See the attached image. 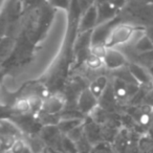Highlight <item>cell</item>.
<instances>
[{
  "instance_id": "cell-16",
  "label": "cell",
  "mask_w": 153,
  "mask_h": 153,
  "mask_svg": "<svg viewBox=\"0 0 153 153\" xmlns=\"http://www.w3.org/2000/svg\"><path fill=\"white\" fill-rule=\"evenodd\" d=\"M48 2L56 7L66 10V9H68V5H69V3H70V0H48Z\"/></svg>"
},
{
  "instance_id": "cell-19",
  "label": "cell",
  "mask_w": 153,
  "mask_h": 153,
  "mask_svg": "<svg viewBox=\"0 0 153 153\" xmlns=\"http://www.w3.org/2000/svg\"><path fill=\"white\" fill-rule=\"evenodd\" d=\"M145 1H149V0H145Z\"/></svg>"
},
{
  "instance_id": "cell-8",
  "label": "cell",
  "mask_w": 153,
  "mask_h": 153,
  "mask_svg": "<svg viewBox=\"0 0 153 153\" xmlns=\"http://www.w3.org/2000/svg\"><path fill=\"white\" fill-rule=\"evenodd\" d=\"M129 69L138 84H149L151 82V74L138 64H130Z\"/></svg>"
},
{
  "instance_id": "cell-6",
  "label": "cell",
  "mask_w": 153,
  "mask_h": 153,
  "mask_svg": "<svg viewBox=\"0 0 153 153\" xmlns=\"http://www.w3.org/2000/svg\"><path fill=\"white\" fill-rule=\"evenodd\" d=\"M117 10V7L115 5H113L111 2H109V1L101 2L98 5V14H99L98 25L111 21V19L114 18Z\"/></svg>"
},
{
  "instance_id": "cell-14",
  "label": "cell",
  "mask_w": 153,
  "mask_h": 153,
  "mask_svg": "<svg viewBox=\"0 0 153 153\" xmlns=\"http://www.w3.org/2000/svg\"><path fill=\"white\" fill-rule=\"evenodd\" d=\"M26 147H27V144H26V143L24 142L23 140L17 138V140H15V143L13 144V146H12V148L10 149V150L13 151L14 153H22L24 150H25Z\"/></svg>"
},
{
  "instance_id": "cell-12",
  "label": "cell",
  "mask_w": 153,
  "mask_h": 153,
  "mask_svg": "<svg viewBox=\"0 0 153 153\" xmlns=\"http://www.w3.org/2000/svg\"><path fill=\"white\" fill-rule=\"evenodd\" d=\"M30 106V111L33 112H40L43 107V99L39 96H32L27 99Z\"/></svg>"
},
{
  "instance_id": "cell-3",
  "label": "cell",
  "mask_w": 153,
  "mask_h": 153,
  "mask_svg": "<svg viewBox=\"0 0 153 153\" xmlns=\"http://www.w3.org/2000/svg\"><path fill=\"white\" fill-rule=\"evenodd\" d=\"M66 105V100L62 94H56L48 96L43 100L42 111L49 114H59Z\"/></svg>"
},
{
  "instance_id": "cell-13",
  "label": "cell",
  "mask_w": 153,
  "mask_h": 153,
  "mask_svg": "<svg viewBox=\"0 0 153 153\" xmlns=\"http://www.w3.org/2000/svg\"><path fill=\"white\" fill-rule=\"evenodd\" d=\"M108 47L104 44V43H99V44H91L90 47V53L94 56H98V57L104 59L105 55H106V51Z\"/></svg>"
},
{
  "instance_id": "cell-18",
  "label": "cell",
  "mask_w": 153,
  "mask_h": 153,
  "mask_svg": "<svg viewBox=\"0 0 153 153\" xmlns=\"http://www.w3.org/2000/svg\"><path fill=\"white\" fill-rule=\"evenodd\" d=\"M89 32H90V30H89ZM89 32H85V36H84L83 38H82V42H86V40H87V36H86V35H87ZM86 44H87V43H84V44H78L76 46L80 47V48H81V51H83V49H85Z\"/></svg>"
},
{
  "instance_id": "cell-17",
  "label": "cell",
  "mask_w": 153,
  "mask_h": 153,
  "mask_svg": "<svg viewBox=\"0 0 153 153\" xmlns=\"http://www.w3.org/2000/svg\"><path fill=\"white\" fill-rule=\"evenodd\" d=\"M138 121L142 125H149L151 121V117H150V113H145L142 112L138 117Z\"/></svg>"
},
{
  "instance_id": "cell-10",
  "label": "cell",
  "mask_w": 153,
  "mask_h": 153,
  "mask_svg": "<svg viewBox=\"0 0 153 153\" xmlns=\"http://www.w3.org/2000/svg\"><path fill=\"white\" fill-rule=\"evenodd\" d=\"M135 48L142 53H151L153 51V42L147 35H145L142 38H140V40H137Z\"/></svg>"
},
{
  "instance_id": "cell-11",
  "label": "cell",
  "mask_w": 153,
  "mask_h": 153,
  "mask_svg": "<svg viewBox=\"0 0 153 153\" xmlns=\"http://www.w3.org/2000/svg\"><path fill=\"white\" fill-rule=\"evenodd\" d=\"M85 62H86V65L89 68H91V69H99V68L105 66L104 60H103L102 58L98 57V56L92 55V53H89V55L86 57Z\"/></svg>"
},
{
  "instance_id": "cell-9",
  "label": "cell",
  "mask_w": 153,
  "mask_h": 153,
  "mask_svg": "<svg viewBox=\"0 0 153 153\" xmlns=\"http://www.w3.org/2000/svg\"><path fill=\"white\" fill-rule=\"evenodd\" d=\"M107 86H108V78L106 76H98L91 82V84L89 86V89L91 90L92 94L97 98L100 99L104 94Z\"/></svg>"
},
{
  "instance_id": "cell-2",
  "label": "cell",
  "mask_w": 153,
  "mask_h": 153,
  "mask_svg": "<svg viewBox=\"0 0 153 153\" xmlns=\"http://www.w3.org/2000/svg\"><path fill=\"white\" fill-rule=\"evenodd\" d=\"M98 104L99 99L92 94L89 87L82 90L79 98H78V102H76L78 110L83 114L92 113V111L98 107Z\"/></svg>"
},
{
  "instance_id": "cell-4",
  "label": "cell",
  "mask_w": 153,
  "mask_h": 153,
  "mask_svg": "<svg viewBox=\"0 0 153 153\" xmlns=\"http://www.w3.org/2000/svg\"><path fill=\"white\" fill-rule=\"evenodd\" d=\"M103 60H104L105 67L109 69L117 70L122 67H125L127 64L126 57L115 48H107L106 55Z\"/></svg>"
},
{
  "instance_id": "cell-15",
  "label": "cell",
  "mask_w": 153,
  "mask_h": 153,
  "mask_svg": "<svg viewBox=\"0 0 153 153\" xmlns=\"http://www.w3.org/2000/svg\"><path fill=\"white\" fill-rule=\"evenodd\" d=\"M16 109L20 112H28L30 111V103H28L27 99H23V100H20L16 103Z\"/></svg>"
},
{
  "instance_id": "cell-7",
  "label": "cell",
  "mask_w": 153,
  "mask_h": 153,
  "mask_svg": "<svg viewBox=\"0 0 153 153\" xmlns=\"http://www.w3.org/2000/svg\"><path fill=\"white\" fill-rule=\"evenodd\" d=\"M84 125V120L82 117H72V119H61L58 124V128H59L60 132L64 134L69 133L71 130L76 129L79 126Z\"/></svg>"
},
{
  "instance_id": "cell-20",
  "label": "cell",
  "mask_w": 153,
  "mask_h": 153,
  "mask_svg": "<svg viewBox=\"0 0 153 153\" xmlns=\"http://www.w3.org/2000/svg\"><path fill=\"white\" fill-rule=\"evenodd\" d=\"M43 153H44V152H43Z\"/></svg>"
},
{
  "instance_id": "cell-1",
  "label": "cell",
  "mask_w": 153,
  "mask_h": 153,
  "mask_svg": "<svg viewBox=\"0 0 153 153\" xmlns=\"http://www.w3.org/2000/svg\"><path fill=\"white\" fill-rule=\"evenodd\" d=\"M135 33V27L130 24H117L111 28L106 41L105 45L108 48H115L117 46L127 43L130 39L133 37Z\"/></svg>"
},
{
  "instance_id": "cell-5",
  "label": "cell",
  "mask_w": 153,
  "mask_h": 153,
  "mask_svg": "<svg viewBox=\"0 0 153 153\" xmlns=\"http://www.w3.org/2000/svg\"><path fill=\"white\" fill-rule=\"evenodd\" d=\"M98 5L92 4L90 7L85 10V13L80 21V32H89L94 26H98Z\"/></svg>"
}]
</instances>
